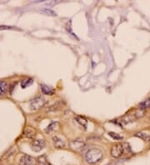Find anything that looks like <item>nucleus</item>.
<instances>
[{"label":"nucleus","instance_id":"obj_5","mask_svg":"<svg viewBox=\"0 0 150 165\" xmlns=\"http://www.w3.org/2000/svg\"><path fill=\"white\" fill-rule=\"evenodd\" d=\"M46 143L43 139H35L31 143V148L34 152H39L44 148Z\"/></svg>","mask_w":150,"mask_h":165},{"label":"nucleus","instance_id":"obj_11","mask_svg":"<svg viewBox=\"0 0 150 165\" xmlns=\"http://www.w3.org/2000/svg\"><path fill=\"white\" fill-rule=\"evenodd\" d=\"M63 102L62 101H58L57 103L54 104L53 105H51L50 107H48V108L47 109L48 112H54V111H58L63 107Z\"/></svg>","mask_w":150,"mask_h":165},{"label":"nucleus","instance_id":"obj_18","mask_svg":"<svg viewBox=\"0 0 150 165\" xmlns=\"http://www.w3.org/2000/svg\"><path fill=\"white\" fill-rule=\"evenodd\" d=\"M38 162H39V165H49L48 160H47L45 156H40L38 159Z\"/></svg>","mask_w":150,"mask_h":165},{"label":"nucleus","instance_id":"obj_20","mask_svg":"<svg viewBox=\"0 0 150 165\" xmlns=\"http://www.w3.org/2000/svg\"><path fill=\"white\" fill-rule=\"evenodd\" d=\"M8 29H14V28L10 26H0V30H8Z\"/></svg>","mask_w":150,"mask_h":165},{"label":"nucleus","instance_id":"obj_16","mask_svg":"<svg viewBox=\"0 0 150 165\" xmlns=\"http://www.w3.org/2000/svg\"><path fill=\"white\" fill-rule=\"evenodd\" d=\"M150 108V98L149 99H146L145 101H143V103L140 104L139 106V109H142V110H144L146 108Z\"/></svg>","mask_w":150,"mask_h":165},{"label":"nucleus","instance_id":"obj_10","mask_svg":"<svg viewBox=\"0 0 150 165\" xmlns=\"http://www.w3.org/2000/svg\"><path fill=\"white\" fill-rule=\"evenodd\" d=\"M75 120L76 122L81 126L82 128H83L84 129L87 128V126H88V121L85 118H83L82 116H76L75 117Z\"/></svg>","mask_w":150,"mask_h":165},{"label":"nucleus","instance_id":"obj_3","mask_svg":"<svg viewBox=\"0 0 150 165\" xmlns=\"http://www.w3.org/2000/svg\"><path fill=\"white\" fill-rule=\"evenodd\" d=\"M46 104V100L42 96H39V97H36L34 99H32L30 101V108L34 111H37L39 109L42 108L43 106L45 105Z\"/></svg>","mask_w":150,"mask_h":165},{"label":"nucleus","instance_id":"obj_2","mask_svg":"<svg viewBox=\"0 0 150 165\" xmlns=\"http://www.w3.org/2000/svg\"><path fill=\"white\" fill-rule=\"evenodd\" d=\"M127 149H131L129 144L127 146V148L124 147V144H116L111 148V155L114 158H120L123 156V154L126 152Z\"/></svg>","mask_w":150,"mask_h":165},{"label":"nucleus","instance_id":"obj_6","mask_svg":"<svg viewBox=\"0 0 150 165\" xmlns=\"http://www.w3.org/2000/svg\"><path fill=\"white\" fill-rule=\"evenodd\" d=\"M36 160L32 156L24 154L21 157L19 161V165H35Z\"/></svg>","mask_w":150,"mask_h":165},{"label":"nucleus","instance_id":"obj_12","mask_svg":"<svg viewBox=\"0 0 150 165\" xmlns=\"http://www.w3.org/2000/svg\"><path fill=\"white\" fill-rule=\"evenodd\" d=\"M135 136L138 137V138H139V139H143V141H145V142H150V136L149 134L145 133H137Z\"/></svg>","mask_w":150,"mask_h":165},{"label":"nucleus","instance_id":"obj_9","mask_svg":"<svg viewBox=\"0 0 150 165\" xmlns=\"http://www.w3.org/2000/svg\"><path fill=\"white\" fill-rule=\"evenodd\" d=\"M40 88H41L42 93L43 94H47V95H53L54 93V90L48 85L45 84H41L40 85Z\"/></svg>","mask_w":150,"mask_h":165},{"label":"nucleus","instance_id":"obj_15","mask_svg":"<svg viewBox=\"0 0 150 165\" xmlns=\"http://www.w3.org/2000/svg\"><path fill=\"white\" fill-rule=\"evenodd\" d=\"M58 125V122H53V123H51V124L46 128L45 131H46V133H51L52 131L55 130V128H57V126Z\"/></svg>","mask_w":150,"mask_h":165},{"label":"nucleus","instance_id":"obj_13","mask_svg":"<svg viewBox=\"0 0 150 165\" xmlns=\"http://www.w3.org/2000/svg\"><path fill=\"white\" fill-rule=\"evenodd\" d=\"M8 90V84L6 82L0 80V95H4Z\"/></svg>","mask_w":150,"mask_h":165},{"label":"nucleus","instance_id":"obj_19","mask_svg":"<svg viewBox=\"0 0 150 165\" xmlns=\"http://www.w3.org/2000/svg\"><path fill=\"white\" fill-rule=\"evenodd\" d=\"M42 12L44 13L45 14H47V15H49V16H57V13H55L54 10L50 9V8H44V9L42 10Z\"/></svg>","mask_w":150,"mask_h":165},{"label":"nucleus","instance_id":"obj_14","mask_svg":"<svg viewBox=\"0 0 150 165\" xmlns=\"http://www.w3.org/2000/svg\"><path fill=\"white\" fill-rule=\"evenodd\" d=\"M33 83H34V80L32 79H27L23 80V81L21 82V87H22L23 88H26L28 86L32 85Z\"/></svg>","mask_w":150,"mask_h":165},{"label":"nucleus","instance_id":"obj_1","mask_svg":"<svg viewBox=\"0 0 150 165\" xmlns=\"http://www.w3.org/2000/svg\"><path fill=\"white\" fill-rule=\"evenodd\" d=\"M103 153L100 149H98V148H92V149H90L86 153L85 159L89 164H94L98 163L103 159Z\"/></svg>","mask_w":150,"mask_h":165},{"label":"nucleus","instance_id":"obj_17","mask_svg":"<svg viewBox=\"0 0 150 165\" xmlns=\"http://www.w3.org/2000/svg\"><path fill=\"white\" fill-rule=\"evenodd\" d=\"M109 135L111 137V138H113V139H115V140H123V136H121V135L118 134V133H116L109 132Z\"/></svg>","mask_w":150,"mask_h":165},{"label":"nucleus","instance_id":"obj_7","mask_svg":"<svg viewBox=\"0 0 150 165\" xmlns=\"http://www.w3.org/2000/svg\"><path fill=\"white\" fill-rule=\"evenodd\" d=\"M53 143H54V145L55 148H63L66 145L65 141L61 138L58 137V136L53 137Z\"/></svg>","mask_w":150,"mask_h":165},{"label":"nucleus","instance_id":"obj_8","mask_svg":"<svg viewBox=\"0 0 150 165\" xmlns=\"http://www.w3.org/2000/svg\"><path fill=\"white\" fill-rule=\"evenodd\" d=\"M23 134L25 137H27L28 139H33L34 138V136L36 135V131L33 127L28 126L24 128L23 130Z\"/></svg>","mask_w":150,"mask_h":165},{"label":"nucleus","instance_id":"obj_4","mask_svg":"<svg viewBox=\"0 0 150 165\" xmlns=\"http://www.w3.org/2000/svg\"><path fill=\"white\" fill-rule=\"evenodd\" d=\"M70 146H71L72 149L76 151V152H83V149L86 148V144H85L84 141L81 139H77L73 140L70 144Z\"/></svg>","mask_w":150,"mask_h":165}]
</instances>
